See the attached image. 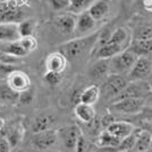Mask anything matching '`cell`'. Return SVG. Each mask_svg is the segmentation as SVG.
<instances>
[{"label":"cell","instance_id":"obj_1","mask_svg":"<svg viewBox=\"0 0 152 152\" xmlns=\"http://www.w3.org/2000/svg\"><path fill=\"white\" fill-rule=\"evenodd\" d=\"M99 34L100 33H93L86 37H80L67 41L59 47V51L67 58V60L77 59L94 49V45L99 40Z\"/></svg>","mask_w":152,"mask_h":152},{"label":"cell","instance_id":"obj_2","mask_svg":"<svg viewBox=\"0 0 152 152\" xmlns=\"http://www.w3.org/2000/svg\"><path fill=\"white\" fill-rule=\"evenodd\" d=\"M137 58L139 57L128 48L125 49L123 52L110 59V74H128Z\"/></svg>","mask_w":152,"mask_h":152},{"label":"cell","instance_id":"obj_3","mask_svg":"<svg viewBox=\"0 0 152 152\" xmlns=\"http://www.w3.org/2000/svg\"><path fill=\"white\" fill-rule=\"evenodd\" d=\"M146 106L143 98H127L115 101L110 106V111L124 115H139Z\"/></svg>","mask_w":152,"mask_h":152},{"label":"cell","instance_id":"obj_4","mask_svg":"<svg viewBox=\"0 0 152 152\" xmlns=\"http://www.w3.org/2000/svg\"><path fill=\"white\" fill-rule=\"evenodd\" d=\"M128 84V80L121 74H110L102 82L101 94L104 98H114L116 99L119 93L125 89Z\"/></svg>","mask_w":152,"mask_h":152},{"label":"cell","instance_id":"obj_5","mask_svg":"<svg viewBox=\"0 0 152 152\" xmlns=\"http://www.w3.org/2000/svg\"><path fill=\"white\" fill-rule=\"evenodd\" d=\"M151 85L146 81H135L127 84V86L121 91L119 95L115 99V101L127 99V98H143L145 99L148 94L151 92Z\"/></svg>","mask_w":152,"mask_h":152},{"label":"cell","instance_id":"obj_6","mask_svg":"<svg viewBox=\"0 0 152 152\" xmlns=\"http://www.w3.org/2000/svg\"><path fill=\"white\" fill-rule=\"evenodd\" d=\"M152 72V61L148 57H139L135 61L132 69L127 74V80L129 82L145 81Z\"/></svg>","mask_w":152,"mask_h":152},{"label":"cell","instance_id":"obj_7","mask_svg":"<svg viewBox=\"0 0 152 152\" xmlns=\"http://www.w3.org/2000/svg\"><path fill=\"white\" fill-rule=\"evenodd\" d=\"M58 135L66 149L75 150L77 142L82 135V132L77 125H70V126L64 127L60 131H58Z\"/></svg>","mask_w":152,"mask_h":152},{"label":"cell","instance_id":"obj_8","mask_svg":"<svg viewBox=\"0 0 152 152\" xmlns=\"http://www.w3.org/2000/svg\"><path fill=\"white\" fill-rule=\"evenodd\" d=\"M58 137H59L58 131L50 128V129L42 131V132H39V133H33L32 143L37 149L45 150V149L53 145L57 142Z\"/></svg>","mask_w":152,"mask_h":152},{"label":"cell","instance_id":"obj_9","mask_svg":"<svg viewBox=\"0 0 152 152\" xmlns=\"http://www.w3.org/2000/svg\"><path fill=\"white\" fill-rule=\"evenodd\" d=\"M96 25V20H95L89 10H85L83 13L78 14L77 19H76V27H75V34L77 38L80 37H86L90 35L89 33L94 30Z\"/></svg>","mask_w":152,"mask_h":152},{"label":"cell","instance_id":"obj_10","mask_svg":"<svg viewBox=\"0 0 152 152\" xmlns=\"http://www.w3.org/2000/svg\"><path fill=\"white\" fill-rule=\"evenodd\" d=\"M89 75L94 82H103L110 75V59H96L90 67Z\"/></svg>","mask_w":152,"mask_h":152},{"label":"cell","instance_id":"obj_11","mask_svg":"<svg viewBox=\"0 0 152 152\" xmlns=\"http://www.w3.org/2000/svg\"><path fill=\"white\" fill-rule=\"evenodd\" d=\"M7 84L16 92H23L31 88V80L24 72L20 70H14L10 75L7 77Z\"/></svg>","mask_w":152,"mask_h":152},{"label":"cell","instance_id":"obj_12","mask_svg":"<svg viewBox=\"0 0 152 152\" xmlns=\"http://www.w3.org/2000/svg\"><path fill=\"white\" fill-rule=\"evenodd\" d=\"M106 129H108L113 135H115L117 139H119L121 141V140L128 137L129 135H132L136 131V127L134 126L132 123H129V121H114Z\"/></svg>","mask_w":152,"mask_h":152},{"label":"cell","instance_id":"obj_13","mask_svg":"<svg viewBox=\"0 0 152 152\" xmlns=\"http://www.w3.org/2000/svg\"><path fill=\"white\" fill-rule=\"evenodd\" d=\"M76 19L77 17H75L72 14H65V15H60L55 18L53 24L56 26L59 32H61L63 34H73L75 33V27H76Z\"/></svg>","mask_w":152,"mask_h":152},{"label":"cell","instance_id":"obj_14","mask_svg":"<svg viewBox=\"0 0 152 152\" xmlns=\"http://www.w3.org/2000/svg\"><path fill=\"white\" fill-rule=\"evenodd\" d=\"M20 39L18 24L15 22H0V41L14 42Z\"/></svg>","mask_w":152,"mask_h":152},{"label":"cell","instance_id":"obj_15","mask_svg":"<svg viewBox=\"0 0 152 152\" xmlns=\"http://www.w3.org/2000/svg\"><path fill=\"white\" fill-rule=\"evenodd\" d=\"M66 66H67V58L60 51L52 52L45 59V69L47 70L63 73Z\"/></svg>","mask_w":152,"mask_h":152},{"label":"cell","instance_id":"obj_16","mask_svg":"<svg viewBox=\"0 0 152 152\" xmlns=\"http://www.w3.org/2000/svg\"><path fill=\"white\" fill-rule=\"evenodd\" d=\"M76 118L83 124H89L95 119V110L91 104L78 102L74 108Z\"/></svg>","mask_w":152,"mask_h":152},{"label":"cell","instance_id":"obj_17","mask_svg":"<svg viewBox=\"0 0 152 152\" xmlns=\"http://www.w3.org/2000/svg\"><path fill=\"white\" fill-rule=\"evenodd\" d=\"M125 45H114V43H104L98 47L95 50V58L96 59H111L125 50Z\"/></svg>","mask_w":152,"mask_h":152},{"label":"cell","instance_id":"obj_18","mask_svg":"<svg viewBox=\"0 0 152 152\" xmlns=\"http://www.w3.org/2000/svg\"><path fill=\"white\" fill-rule=\"evenodd\" d=\"M9 142L12 148H15L19 144V142L23 140L24 135V127L20 123H14L13 125L7 127L5 133L2 134Z\"/></svg>","mask_w":152,"mask_h":152},{"label":"cell","instance_id":"obj_19","mask_svg":"<svg viewBox=\"0 0 152 152\" xmlns=\"http://www.w3.org/2000/svg\"><path fill=\"white\" fill-rule=\"evenodd\" d=\"M91 16L98 22L102 20L109 14L110 10V2L109 0H95L88 9Z\"/></svg>","mask_w":152,"mask_h":152},{"label":"cell","instance_id":"obj_20","mask_svg":"<svg viewBox=\"0 0 152 152\" xmlns=\"http://www.w3.org/2000/svg\"><path fill=\"white\" fill-rule=\"evenodd\" d=\"M53 123H55V117L51 114H47V113L40 114L33 119L32 131H33V133H39L42 131L50 129Z\"/></svg>","mask_w":152,"mask_h":152},{"label":"cell","instance_id":"obj_21","mask_svg":"<svg viewBox=\"0 0 152 152\" xmlns=\"http://www.w3.org/2000/svg\"><path fill=\"white\" fill-rule=\"evenodd\" d=\"M119 143H121V140L117 139L108 129L100 132L99 135L96 136V141H95V144L99 148H104V149H109V150L116 149L119 145Z\"/></svg>","mask_w":152,"mask_h":152},{"label":"cell","instance_id":"obj_22","mask_svg":"<svg viewBox=\"0 0 152 152\" xmlns=\"http://www.w3.org/2000/svg\"><path fill=\"white\" fill-rule=\"evenodd\" d=\"M151 140L152 133L150 131L144 129V128H139L133 152H141L150 150L151 149Z\"/></svg>","mask_w":152,"mask_h":152},{"label":"cell","instance_id":"obj_23","mask_svg":"<svg viewBox=\"0 0 152 152\" xmlns=\"http://www.w3.org/2000/svg\"><path fill=\"white\" fill-rule=\"evenodd\" d=\"M128 49L137 57H149L152 53V40H133Z\"/></svg>","mask_w":152,"mask_h":152},{"label":"cell","instance_id":"obj_24","mask_svg":"<svg viewBox=\"0 0 152 152\" xmlns=\"http://www.w3.org/2000/svg\"><path fill=\"white\" fill-rule=\"evenodd\" d=\"M100 95H101L100 86H98L96 84H92V85H90V86L85 88L84 90H82L81 96H80V102L93 106L94 103L98 102Z\"/></svg>","mask_w":152,"mask_h":152},{"label":"cell","instance_id":"obj_25","mask_svg":"<svg viewBox=\"0 0 152 152\" xmlns=\"http://www.w3.org/2000/svg\"><path fill=\"white\" fill-rule=\"evenodd\" d=\"M23 17V13L18 8L10 5H0V20L1 22H13L15 19Z\"/></svg>","mask_w":152,"mask_h":152},{"label":"cell","instance_id":"obj_26","mask_svg":"<svg viewBox=\"0 0 152 152\" xmlns=\"http://www.w3.org/2000/svg\"><path fill=\"white\" fill-rule=\"evenodd\" d=\"M19 99V93L14 91L8 84L0 85V102L16 103Z\"/></svg>","mask_w":152,"mask_h":152},{"label":"cell","instance_id":"obj_27","mask_svg":"<svg viewBox=\"0 0 152 152\" xmlns=\"http://www.w3.org/2000/svg\"><path fill=\"white\" fill-rule=\"evenodd\" d=\"M6 52H8L9 55H12L14 57L19 58V57H25L26 55H28V52L25 50V48L22 45L20 41H14V42H8L7 47L5 48Z\"/></svg>","mask_w":152,"mask_h":152},{"label":"cell","instance_id":"obj_28","mask_svg":"<svg viewBox=\"0 0 152 152\" xmlns=\"http://www.w3.org/2000/svg\"><path fill=\"white\" fill-rule=\"evenodd\" d=\"M128 39V34L127 31L124 27H118L116 28L111 34L110 38L107 41V43H114V45H126V41Z\"/></svg>","mask_w":152,"mask_h":152},{"label":"cell","instance_id":"obj_29","mask_svg":"<svg viewBox=\"0 0 152 152\" xmlns=\"http://www.w3.org/2000/svg\"><path fill=\"white\" fill-rule=\"evenodd\" d=\"M94 1L95 0H70V6L68 10L72 14H81L88 10Z\"/></svg>","mask_w":152,"mask_h":152},{"label":"cell","instance_id":"obj_30","mask_svg":"<svg viewBox=\"0 0 152 152\" xmlns=\"http://www.w3.org/2000/svg\"><path fill=\"white\" fill-rule=\"evenodd\" d=\"M35 28V24L32 19H25L18 23V32L20 38H27V37H33Z\"/></svg>","mask_w":152,"mask_h":152},{"label":"cell","instance_id":"obj_31","mask_svg":"<svg viewBox=\"0 0 152 152\" xmlns=\"http://www.w3.org/2000/svg\"><path fill=\"white\" fill-rule=\"evenodd\" d=\"M133 40H152V26H140L134 32Z\"/></svg>","mask_w":152,"mask_h":152},{"label":"cell","instance_id":"obj_32","mask_svg":"<svg viewBox=\"0 0 152 152\" xmlns=\"http://www.w3.org/2000/svg\"><path fill=\"white\" fill-rule=\"evenodd\" d=\"M43 80L45 83H48L49 85H58L61 81V73H56V72H51V70H45V74L43 75Z\"/></svg>","mask_w":152,"mask_h":152},{"label":"cell","instance_id":"obj_33","mask_svg":"<svg viewBox=\"0 0 152 152\" xmlns=\"http://www.w3.org/2000/svg\"><path fill=\"white\" fill-rule=\"evenodd\" d=\"M22 45L25 48V50L30 53L32 51H34L37 49V45H38V42L37 40L33 38V37H27V38H20L19 39Z\"/></svg>","mask_w":152,"mask_h":152},{"label":"cell","instance_id":"obj_34","mask_svg":"<svg viewBox=\"0 0 152 152\" xmlns=\"http://www.w3.org/2000/svg\"><path fill=\"white\" fill-rule=\"evenodd\" d=\"M33 98H34V90L33 88H28L27 90L19 93L18 101L23 104H30L33 101Z\"/></svg>","mask_w":152,"mask_h":152},{"label":"cell","instance_id":"obj_35","mask_svg":"<svg viewBox=\"0 0 152 152\" xmlns=\"http://www.w3.org/2000/svg\"><path fill=\"white\" fill-rule=\"evenodd\" d=\"M49 5L53 10H65L70 6V0H49Z\"/></svg>","mask_w":152,"mask_h":152},{"label":"cell","instance_id":"obj_36","mask_svg":"<svg viewBox=\"0 0 152 152\" xmlns=\"http://www.w3.org/2000/svg\"><path fill=\"white\" fill-rule=\"evenodd\" d=\"M14 70H16L14 64H0V77H8Z\"/></svg>","mask_w":152,"mask_h":152},{"label":"cell","instance_id":"obj_37","mask_svg":"<svg viewBox=\"0 0 152 152\" xmlns=\"http://www.w3.org/2000/svg\"><path fill=\"white\" fill-rule=\"evenodd\" d=\"M76 152H89L90 151V143L85 140V137L81 135V137L77 142V145L75 148Z\"/></svg>","mask_w":152,"mask_h":152},{"label":"cell","instance_id":"obj_38","mask_svg":"<svg viewBox=\"0 0 152 152\" xmlns=\"http://www.w3.org/2000/svg\"><path fill=\"white\" fill-rule=\"evenodd\" d=\"M17 58L9 55L6 51H0V64H15Z\"/></svg>","mask_w":152,"mask_h":152},{"label":"cell","instance_id":"obj_39","mask_svg":"<svg viewBox=\"0 0 152 152\" xmlns=\"http://www.w3.org/2000/svg\"><path fill=\"white\" fill-rule=\"evenodd\" d=\"M139 115H140V117L142 118V123L152 121V107H150V106H145L144 109L142 110V113Z\"/></svg>","mask_w":152,"mask_h":152},{"label":"cell","instance_id":"obj_40","mask_svg":"<svg viewBox=\"0 0 152 152\" xmlns=\"http://www.w3.org/2000/svg\"><path fill=\"white\" fill-rule=\"evenodd\" d=\"M115 121V117H114V115L111 114L110 111L109 113H107V114L104 115L103 117L101 118V121H100V123H101V126L102 127H104V128H108V127L110 126Z\"/></svg>","mask_w":152,"mask_h":152},{"label":"cell","instance_id":"obj_41","mask_svg":"<svg viewBox=\"0 0 152 152\" xmlns=\"http://www.w3.org/2000/svg\"><path fill=\"white\" fill-rule=\"evenodd\" d=\"M12 149H13V148L9 144L8 140L2 135L1 139H0V152H10Z\"/></svg>","mask_w":152,"mask_h":152},{"label":"cell","instance_id":"obj_42","mask_svg":"<svg viewBox=\"0 0 152 152\" xmlns=\"http://www.w3.org/2000/svg\"><path fill=\"white\" fill-rule=\"evenodd\" d=\"M145 101H146V106L152 107V90H151V92L148 94V96L145 98Z\"/></svg>","mask_w":152,"mask_h":152},{"label":"cell","instance_id":"obj_43","mask_svg":"<svg viewBox=\"0 0 152 152\" xmlns=\"http://www.w3.org/2000/svg\"><path fill=\"white\" fill-rule=\"evenodd\" d=\"M143 125V128L144 129H148V131H150L152 133V121H148V123H143L142 124Z\"/></svg>","mask_w":152,"mask_h":152},{"label":"cell","instance_id":"obj_44","mask_svg":"<svg viewBox=\"0 0 152 152\" xmlns=\"http://www.w3.org/2000/svg\"><path fill=\"white\" fill-rule=\"evenodd\" d=\"M143 1H144V6L148 9H151L152 10V0H143Z\"/></svg>","mask_w":152,"mask_h":152},{"label":"cell","instance_id":"obj_45","mask_svg":"<svg viewBox=\"0 0 152 152\" xmlns=\"http://www.w3.org/2000/svg\"><path fill=\"white\" fill-rule=\"evenodd\" d=\"M4 129V119L1 118V116H0V132Z\"/></svg>","mask_w":152,"mask_h":152},{"label":"cell","instance_id":"obj_46","mask_svg":"<svg viewBox=\"0 0 152 152\" xmlns=\"http://www.w3.org/2000/svg\"><path fill=\"white\" fill-rule=\"evenodd\" d=\"M2 109H4V107H2V104L0 103V116H1V114H2Z\"/></svg>","mask_w":152,"mask_h":152},{"label":"cell","instance_id":"obj_47","mask_svg":"<svg viewBox=\"0 0 152 152\" xmlns=\"http://www.w3.org/2000/svg\"><path fill=\"white\" fill-rule=\"evenodd\" d=\"M141 152H152L151 150H148V151H141Z\"/></svg>","mask_w":152,"mask_h":152},{"label":"cell","instance_id":"obj_48","mask_svg":"<svg viewBox=\"0 0 152 152\" xmlns=\"http://www.w3.org/2000/svg\"><path fill=\"white\" fill-rule=\"evenodd\" d=\"M150 150L152 151V140H151V149H150Z\"/></svg>","mask_w":152,"mask_h":152},{"label":"cell","instance_id":"obj_49","mask_svg":"<svg viewBox=\"0 0 152 152\" xmlns=\"http://www.w3.org/2000/svg\"><path fill=\"white\" fill-rule=\"evenodd\" d=\"M127 2H131V1H132V0H126Z\"/></svg>","mask_w":152,"mask_h":152},{"label":"cell","instance_id":"obj_50","mask_svg":"<svg viewBox=\"0 0 152 152\" xmlns=\"http://www.w3.org/2000/svg\"><path fill=\"white\" fill-rule=\"evenodd\" d=\"M150 85H151V88H152V82H151V83H150Z\"/></svg>","mask_w":152,"mask_h":152},{"label":"cell","instance_id":"obj_51","mask_svg":"<svg viewBox=\"0 0 152 152\" xmlns=\"http://www.w3.org/2000/svg\"><path fill=\"white\" fill-rule=\"evenodd\" d=\"M1 136H2V135H1V134H0V139H1Z\"/></svg>","mask_w":152,"mask_h":152},{"label":"cell","instance_id":"obj_52","mask_svg":"<svg viewBox=\"0 0 152 152\" xmlns=\"http://www.w3.org/2000/svg\"><path fill=\"white\" fill-rule=\"evenodd\" d=\"M0 48H1V45H0Z\"/></svg>","mask_w":152,"mask_h":152}]
</instances>
